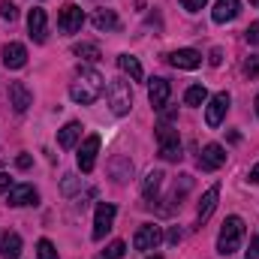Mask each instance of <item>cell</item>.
I'll return each mask as SVG.
<instances>
[{
  "label": "cell",
  "instance_id": "obj_24",
  "mask_svg": "<svg viewBox=\"0 0 259 259\" xmlns=\"http://www.w3.org/2000/svg\"><path fill=\"white\" fill-rule=\"evenodd\" d=\"M72 55L81 58V61H88V64H94V61H100V46L97 42H78L72 49Z\"/></svg>",
  "mask_w": 259,
  "mask_h": 259
},
{
  "label": "cell",
  "instance_id": "obj_12",
  "mask_svg": "<svg viewBox=\"0 0 259 259\" xmlns=\"http://www.w3.org/2000/svg\"><path fill=\"white\" fill-rule=\"evenodd\" d=\"M30 91H27V84H21V81H9V106L21 115V112H27V106H30Z\"/></svg>",
  "mask_w": 259,
  "mask_h": 259
},
{
  "label": "cell",
  "instance_id": "obj_4",
  "mask_svg": "<svg viewBox=\"0 0 259 259\" xmlns=\"http://www.w3.org/2000/svg\"><path fill=\"white\" fill-rule=\"evenodd\" d=\"M157 145H160V157L163 160H181V139L178 130H172L169 124L157 127Z\"/></svg>",
  "mask_w": 259,
  "mask_h": 259
},
{
  "label": "cell",
  "instance_id": "obj_38",
  "mask_svg": "<svg viewBox=\"0 0 259 259\" xmlns=\"http://www.w3.org/2000/svg\"><path fill=\"white\" fill-rule=\"evenodd\" d=\"M250 181H253V184H259V163L250 169Z\"/></svg>",
  "mask_w": 259,
  "mask_h": 259
},
{
  "label": "cell",
  "instance_id": "obj_2",
  "mask_svg": "<svg viewBox=\"0 0 259 259\" xmlns=\"http://www.w3.org/2000/svg\"><path fill=\"white\" fill-rule=\"evenodd\" d=\"M241 241H244V220L241 217H226L223 226H220V235H217V253L229 256L241 247Z\"/></svg>",
  "mask_w": 259,
  "mask_h": 259
},
{
  "label": "cell",
  "instance_id": "obj_26",
  "mask_svg": "<svg viewBox=\"0 0 259 259\" xmlns=\"http://www.w3.org/2000/svg\"><path fill=\"white\" fill-rule=\"evenodd\" d=\"M124 253H127V244H124V241H112L97 259H121Z\"/></svg>",
  "mask_w": 259,
  "mask_h": 259
},
{
  "label": "cell",
  "instance_id": "obj_29",
  "mask_svg": "<svg viewBox=\"0 0 259 259\" xmlns=\"http://www.w3.org/2000/svg\"><path fill=\"white\" fill-rule=\"evenodd\" d=\"M0 18H6V21H15V18H18V9H15L9 0H3V3H0Z\"/></svg>",
  "mask_w": 259,
  "mask_h": 259
},
{
  "label": "cell",
  "instance_id": "obj_9",
  "mask_svg": "<svg viewBox=\"0 0 259 259\" xmlns=\"http://www.w3.org/2000/svg\"><path fill=\"white\" fill-rule=\"evenodd\" d=\"M115 214H118V211H115V205H112V202H100V205H97V217H94V238H97V241L112 229Z\"/></svg>",
  "mask_w": 259,
  "mask_h": 259
},
{
  "label": "cell",
  "instance_id": "obj_36",
  "mask_svg": "<svg viewBox=\"0 0 259 259\" xmlns=\"http://www.w3.org/2000/svg\"><path fill=\"white\" fill-rule=\"evenodd\" d=\"M9 187H12L9 175H3V172H0V193H9Z\"/></svg>",
  "mask_w": 259,
  "mask_h": 259
},
{
  "label": "cell",
  "instance_id": "obj_10",
  "mask_svg": "<svg viewBox=\"0 0 259 259\" xmlns=\"http://www.w3.org/2000/svg\"><path fill=\"white\" fill-rule=\"evenodd\" d=\"M27 30H30V39H33V42H46V36H49L46 9H39V6L30 9V15H27Z\"/></svg>",
  "mask_w": 259,
  "mask_h": 259
},
{
  "label": "cell",
  "instance_id": "obj_39",
  "mask_svg": "<svg viewBox=\"0 0 259 259\" xmlns=\"http://www.w3.org/2000/svg\"><path fill=\"white\" fill-rule=\"evenodd\" d=\"M256 115H259V94H256Z\"/></svg>",
  "mask_w": 259,
  "mask_h": 259
},
{
  "label": "cell",
  "instance_id": "obj_34",
  "mask_svg": "<svg viewBox=\"0 0 259 259\" xmlns=\"http://www.w3.org/2000/svg\"><path fill=\"white\" fill-rule=\"evenodd\" d=\"M247 259H259V235L250 241V250H247Z\"/></svg>",
  "mask_w": 259,
  "mask_h": 259
},
{
  "label": "cell",
  "instance_id": "obj_25",
  "mask_svg": "<svg viewBox=\"0 0 259 259\" xmlns=\"http://www.w3.org/2000/svg\"><path fill=\"white\" fill-rule=\"evenodd\" d=\"M208 100V91L202 88V84H193V88H187V94H184V103L187 106H202Z\"/></svg>",
  "mask_w": 259,
  "mask_h": 259
},
{
  "label": "cell",
  "instance_id": "obj_21",
  "mask_svg": "<svg viewBox=\"0 0 259 259\" xmlns=\"http://www.w3.org/2000/svg\"><path fill=\"white\" fill-rule=\"evenodd\" d=\"M78 136H81V124H78V121H69V124L58 133V145H61V148H72V145L78 142Z\"/></svg>",
  "mask_w": 259,
  "mask_h": 259
},
{
  "label": "cell",
  "instance_id": "obj_18",
  "mask_svg": "<svg viewBox=\"0 0 259 259\" xmlns=\"http://www.w3.org/2000/svg\"><path fill=\"white\" fill-rule=\"evenodd\" d=\"M0 256L3 259H18L21 256V235L18 232H6L0 238Z\"/></svg>",
  "mask_w": 259,
  "mask_h": 259
},
{
  "label": "cell",
  "instance_id": "obj_7",
  "mask_svg": "<svg viewBox=\"0 0 259 259\" xmlns=\"http://www.w3.org/2000/svg\"><path fill=\"white\" fill-rule=\"evenodd\" d=\"M226 112H229V94L223 91V94H217V97H211V100H208L205 124H208V127H220V124H223V118H226Z\"/></svg>",
  "mask_w": 259,
  "mask_h": 259
},
{
  "label": "cell",
  "instance_id": "obj_40",
  "mask_svg": "<svg viewBox=\"0 0 259 259\" xmlns=\"http://www.w3.org/2000/svg\"><path fill=\"white\" fill-rule=\"evenodd\" d=\"M250 3H253V6H259V0H250Z\"/></svg>",
  "mask_w": 259,
  "mask_h": 259
},
{
  "label": "cell",
  "instance_id": "obj_3",
  "mask_svg": "<svg viewBox=\"0 0 259 259\" xmlns=\"http://www.w3.org/2000/svg\"><path fill=\"white\" fill-rule=\"evenodd\" d=\"M109 106H112L115 115H127L133 109V91H130L127 78H115L109 84Z\"/></svg>",
  "mask_w": 259,
  "mask_h": 259
},
{
  "label": "cell",
  "instance_id": "obj_35",
  "mask_svg": "<svg viewBox=\"0 0 259 259\" xmlns=\"http://www.w3.org/2000/svg\"><path fill=\"white\" fill-rule=\"evenodd\" d=\"M15 163H18V169H30V163H33V160H30V154H21Z\"/></svg>",
  "mask_w": 259,
  "mask_h": 259
},
{
  "label": "cell",
  "instance_id": "obj_1",
  "mask_svg": "<svg viewBox=\"0 0 259 259\" xmlns=\"http://www.w3.org/2000/svg\"><path fill=\"white\" fill-rule=\"evenodd\" d=\"M106 91V78L94 69V66H78L75 72V81L69 84V97L78 103V106H91L103 97Z\"/></svg>",
  "mask_w": 259,
  "mask_h": 259
},
{
  "label": "cell",
  "instance_id": "obj_11",
  "mask_svg": "<svg viewBox=\"0 0 259 259\" xmlns=\"http://www.w3.org/2000/svg\"><path fill=\"white\" fill-rule=\"evenodd\" d=\"M226 163V151H223V145H217V142H211V145H205L202 148V157H199V166L205 169V172H214V169H220Z\"/></svg>",
  "mask_w": 259,
  "mask_h": 259
},
{
  "label": "cell",
  "instance_id": "obj_28",
  "mask_svg": "<svg viewBox=\"0 0 259 259\" xmlns=\"http://www.w3.org/2000/svg\"><path fill=\"white\" fill-rule=\"evenodd\" d=\"M244 75H247V78H256L259 75V55H250V58L244 61Z\"/></svg>",
  "mask_w": 259,
  "mask_h": 259
},
{
  "label": "cell",
  "instance_id": "obj_20",
  "mask_svg": "<svg viewBox=\"0 0 259 259\" xmlns=\"http://www.w3.org/2000/svg\"><path fill=\"white\" fill-rule=\"evenodd\" d=\"M94 27H97V30H118L121 21H118L115 9H97V12H94Z\"/></svg>",
  "mask_w": 259,
  "mask_h": 259
},
{
  "label": "cell",
  "instance_id": "obj_17",
  "mask_svg": "<svg viewBox=\"0 0 259 259\" xmlns=\"http://www.w3.org/2000/svg\"><path fill=\"white\" fill-rule=\"evenodd\" d=\"M36 199H39V193H36L30 184H15V187H9V205H15V208L33 205Z\"/></svg>",
  "mask_w": 259,
  "mask_h": 259
},
{
  "label": "cell",
  "instance_id": "obj_13",
  "mask_svg": "<svg viewBox=\"0 0 259 259\" xmlns=\"http://www.w3.org/2000/svg\"><path fill=\"white\" fill-rule=\"evenodd\" d=\"M169 94H172V88H169V81H166V78H151L148 100H151V106H154V109H163V106L169 103Z\"/></svg>",
  "mask_w": 259,
  "mask_h": 259
},
{
  "label": "cell",
  "instance_id": "obj_32",
  "mask_svg": "<svg viewBox=\"0 0 259 259\" xmlns=\"http://www.w3.org/2000/svg\"><path fill=\"white\" fill-rule=\"evenodd\" d=\"M75 187H78V178H75V175H64V193L69 196Z\"/></svg>",
  "mask_w": 259,
  "mask_h": 259
},
{
  "label": "cell",
  "instance_id": "obj_8",
  "mask_svg": "<svg viewBox=\"0 0 259 259\" xmlns=\"http://www.w3.org/2000/svg\"><path fill=\"white\" fill-rule=\"evenodd\" d=\"M97 154H100V136L91 133V136L81 142V148H78V169H81V172H91V169L97 166Z\"/></svg>",
  "mask_w": 259,
  "mask_h": 259
},
{
  "label": "cell",
  "instance_id": "obj_37",
  "mask_svg": "<svg viewBox=\"0 0 259 259\" xmlns=\"http://www.w3.org/2000/svg\"><path fill=\"white\" fill-rule=\"evenodd\" d=\"M169 241H172V244H178V241H181V229H178V226L169 232Z\"/></svg>",
  "mask_w": 259,
  "mask_h": 259
},
{
  "label": "cell",
  "instance_id": "obj_23",
  "mask_svg": "<svg viewBox=\"0 0 259 259\" xmlns=\"http://www.w3.org/2000/svg\"><path fill=\"white\" fill-rule=\"evenodd\" d=\"M160 184H163V172H160V169L148 172V175H145V184H142V196H145V199H154L157 190H160Z\"/></svg>",
  "mask_w": 259,
  "mask_h": 259
},
{
  "label": "cell",
  "instance_id": "obj_27",
  "mask_svg": "<svg viewBox=\"0 0 259 259\" xmlns=\"http://www.w3.org/2000/svg\"><path fill=\"white\" fill-rule=\"evenodd\" d=\"M36 256L39 259H58V250H55V244H52L49 238H42V241L36 244Z\"/></svg>",
  "mask_w": 259,
  "mask_h": 259
},
{
  "label": "cell",
  "instance_id": "obj_22",
  "mask_svg": "<svg viewBox=\"0 0 259 259\" xmlns=\"http://www.w3.org/2000/svg\"><path fill=\"white\" fill-rule=\"evenodd\" d=\"M118 66H121V72H127L133 81H142V75H145V72H142V64H139L133 55H121V58H118Z\"/></svg>",
  "mask_w": 259,
  "mask_h": 259
},
{
  "label": "cell",
  "instance_id": "obj_31",
  "mask_svg": "<svg viewBox=\"0 0 259 259\" xmlns=\"http://www.w3.org/2000/svg\"><path fill=\"white\" fill-rule=\"evenodd\" d=\"M205 3H208V0H181V6H184L187 12H199Z\"/></svg>",
  "mask_w": 259,
  "mask_h": 259
},
{
  "label": "cell",
  "instance_id": "obj_5",
  "mask_svg": "<svg viewBox=\"0 0 259 259\" xmlns=\"http://www.w3.org/2000/svg\"><path fill=\"white\" fill-rule=\"evenodd\" d=\"M81 24H84V12H81V6H75V3H64L61 12H58V30H61V33H75V30H81Z\"/></svg>",
  "mask_w": 259,
  "mask_h": 259
},
{
  "label": "cell",
  "instance_id": "obj_19",
  "mask_svg": "<svg viewBox=\"0 0 259 259\" xmlns=\"http://www.w3.org/2000/svg\"><path fill=\"white\" fill-rule=\"evenodd\" d=\"M217 196H220V187H217V184L205 190V196H202V202H199V223H205V220L211 217V211L217 208Z\"/></svg>",
  "mask_w": 259,
  "mask_h": 259
},
{
  "label": "cell",
  "instance_id": "obj_41",
  "mask_svg": "<svg viewBox=\"0 0 259 259\" xmlns=\"http://www.w3.org/2000/svg\"><path fill=\"white\" fill-rule=\"evenodd\" d=\"M151 259H163V256H151Z\"/></svg>",
  "mask_w": 259,
  "mask_h": 259
},
{
  "label": "cell",
  "instance_id": "obj_6",
  "mask_svg": "<svg viewBox=\"0 0 259 259\" xmlns=\"http://www.w3.org/2000/svg\"><path fill=\"white\" fill-rule=\"evenodd\" d=\"M160 241H163V229H160V226H154V223L139 226V229H136V235H133V247H136V250H157V247H160Z\"/></svg>",
  "mask_w": 259,
  "mask_h": 259
},
{
  "label": "cell",
  "instance_id": "obj_15",
  "mask_svg": "<svg viewBox=\"0 0 259 259\" xmlns=\"http://www.w3.org/2000/svg\"><path fill=\"white\" fill-rule=\"evenodd\" d=\"M169 64L178 66V69H196V66L202 64V55L196 49H178V52L169 55Z\"/></svg>",
  "mask_w": 259,
  "mask_h": 259
},
{
  "label": "cell",
  "instance_id": "obj_14",
  "mask_svg": "<svg viewBox=\"0 0 259 259\" xmlns=\"http://www.w3.org/2000/svg\"><path fill=\"white\" fill-rule=\"evenodd\" d=\"M3 64L9 66V69H21V66L27 64V49L21 42H6L3 46Z\"/></svg>",
  "mask_w": 259,
  "mask_h": 259
},
{
  "label": "cell",
  "instance_id": "obj_16",
  "mask_svg": "<svg viewBox=\"0 0 259 259\" xmlns=\"http://www.w3.org/2000/svg\"><path fill=\"white\" fill-rule=\"evenodd\" d=\"M238 12H241V0H217L211 18H214L217 24H226V21H232Z\"/></svg>",
  "mask_w": 259,
  "mask_h": 259
},
{
  "label": "cell",
  "instance_id": "obj_33",
  "mask_svg": "<svg viewBox=\"0 0 259 259\" xmlns=\"http://www.w3.org/2000/svg\"><path fill=\"white\" fill-rule=\"evenodd\" d=\"M208 64H211V66H220V64H223V49H211Z\"/></svg>",
  "mask_w": 259,
  "mask_h": 259
},
{
  "label": "cell",
  "instance_id": "obj_30",
  "mask_svg": "<svg viewBox=\"0 0 259 259\" xmlns=\"http://www.w3.org/2000/svg\"><path fill=\"white\" fill-rule=\"evenodd\" d=\"M244 36H247V42H250V46H259V21H253V24L244 30Z\"/></svg>",
  "mask_w": 259,
  "mask_h": 259
}]
</instances>
